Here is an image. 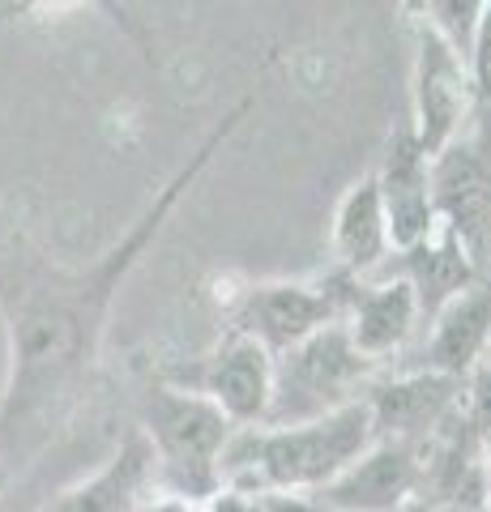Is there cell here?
Masks as SVG:
<instances>
[{
  "label": "cell",
  "instance_id": "1",
  "mask_svg": "<svg viewBox=\"0 0 491 512\" xmlns=\"http://www.w3.org/2000/svg\"><path fill=\"white\" fill-rule=\"evenodd\" d=\"M248 107V99L231 107L188 154V163L158 188V197L137 214L124 239L82 269L52 261L0 210V320L9 342V376L0 389V478L30 466L82 406L120 286L163 235L167 218L193 192L210 158L231 141Z\"/></svg>",
  "mask_w": 491,
  "mask_h": 512
},
{
  "label": "cell",
  "instance_id": "2",
  "mask_svg": "<svg viewBox=\"0 0 491 512\" xmlns=\"http://www.w3.org/2000/svg\"><path fill=\"white\" fill-rule=\"evenodd\" d=\"M368 406L355 402L312 423L291 427H235L218 478L231 491H287L316 495L372 448Z\"/></svg>",
  "mask_w": 491,
  "mask_h": 512
},
{
  "label": "cell",
  "instance_id": "3",
  "mask_svg": "<svg viewBox=\"0 0 491 512\" xmlns=\"http://www.w3.org/2000/svg\"><path fill=\"white\" fill-rule=\"evenodd\" d=\"M141 436L154 457L158 491L184 495V500H210L223 487L218 461L235 436V423L205 397L154 380L141 397Z\"/></svg>",
  "mask_w": 491,
  "mask_h": 512
},
{
  "label": "cell",
  "instance_id": "4",
  "mask_svg": "<svg viewBox=\"0 0 491 512\" xmlns=\"http://www.w3.org/2000/svg\"><path fill=\"white\" fill-rule=\"evenodd\" d=\"M376 380L380 367L359 355L342 325H329L274 359V397H269L261 427L325 419V414L363 402Z\"/></svg>",
  "mask_w": 491,
  "mask_h": 512
},
{
  "label": "cell",
  "instance_id": "5",
  "mask_svg": "<svg viewBox=\"0 0 491 512\" xmlns=\"http://www.w3.org/2000/svg\"><path fill=\"white\" fill-rule=\"evenodd\" d=\"M436 218L487 274L491 256V82H474V103L445 150L432 158Z\"/></svg>",
  "mask_w": 491,
  "mask_h": 512
},
{
  "label": "cell",
  "instance_id": "6",
  "mask_svg": "<svg viewBox=\"0 0 491 512\" xmlns=\"http://www.w3.org/2000/svg\"><path fill=\"white\" fill-rule=\"evenodd\" d=\"M359 291L355 278L329 274L312 282H257L240 291L231 308V333L252 338L269 355H287L299 342H308L312 333H321L329 325H342L346 308Z\"/></svg>",
  "mask_w": 491,
  "mask_h": 512
},
{
  "label": "cell",
  "instance_id": "7",
  "mask_svg": "<svg viewBox=\"0 0 491 512\" xmlns=\"http://www.w3.org/2000/svg\"><path fill=\"white\" fill-rule=\"evenodd\" d=\"M415 13V9H410ZM415 30V73H410V133L423 146L427 158H436L449 141L462 133L474 103V82L466 56L427 26L419 13L410 18Z\"/></svg>",
  "mask_w": 491,
  "mask_h": 512
},
{
  "label": "cell",
  "instance_id": "8",
  "mask_svg": "<svg viewBox=\"0 0 491 512\" xmlns=\"http://www.w3.org/2000/svg\"><path fill=\"white\" fill-rule=\"evenodd\" d=\"M163 384H176V389L214 402L235 427H261L269 414V397H274V355L252 338L227 333L210 355L171 367Z\"/></svg>",
  "mask_w": 491,
  "mask_h": 512
},
{
  "label": "cell",
  "instance_id": "9",
  "mask_svg": "<svg viewBox=\"0 0 491 512\" xmlns=\"http://www.w3.org/2000/svg\"><path fill=\"white\" fill-rule=\"evenodd\" d=\"M462 393H466V380L402 367V372H393V376H380L368 389V397H363V406H368L376 440L419 448L462 406Z\"/></svg>",
  "mask_w": 491,
  "mask_h": 512
},
{
  "label": "cell",
  "instance_id": "10",
  "mask_svg": "<svg viewBox=\"0 0 491 512\" xmlns=\"http://www.w3.org/2000/svg\"><path fill=\"white\" fill-rule=\"evenodd\" d=\"M372 175L380 188V205H385L393 252H406L423 239H432V231L440 227L432 201V158L423 154L415 133H410V120L393 128L385 158Z\"/></svg>",
  "mask_w": 491,
  "mask_h": 512
},
{
  "label": "cell",
  "instance_id": "11",
  "mask_svg": "<svg viewBox=\"0 0 491 512\" xmlns=\"http://www.w3.org/2000/svg\"><path fill=\"white\" fill-rule=\"evenodd\" d=\"M487 440L470 427L466 410L457 406L432 436L419 444V495L427 508L453 504H487Z\"/></svg>",
  "mask_w": 491,
  "mask_h": 512
},
{
  "label": "cell",
  "instance_id": "12",
  "mask_svg": "<svg viewBox=\"0 0 491 512\" xmlns=\"http://www.w3.org/2000/svg\"><path fill=\"white\" fill-rule=\"evenodd\" d=\"M419 495V448L372 440L334 483L312 495L325 512H398Z\"/></svg>",
  "mask_w": 491,
  "mask_h": 512
},
{
  "label": "cell",
  "instance_id": "13",
  "mask_svg": "<svg viewBox=\"0 0 491 512\" xmlns=\"http://www.w3.org/2000/svg\"><path fill=\"white\" fill-rule=\"evenodd\" d=\"M487 346H491V278H479L427 320V342L419 346L410 372L466 380L487 359Z\"/></svg>",
  "mask_w": 491,
  "mask_h": 512
},
{
  "label": "cell",
  "instance_id": "14",
  "mask_svg": "<svg viewBox=\"0 0 491 512\" xmlns=\"http://www.w3.org/2000/svg\"><path fill=\"white\" fill-rule=\"evenodd\" d=\"M419 325H423L419 299L402 278L359 282V291H355L351 308H346V320H342L351 346L376 367H385L393 355H402Z\"/></svg>",
  "mask_w": 491,
  "mask_h": 512
},
{
  "label": "cell",
  "instance_id": "15",
  "mask_svg": "<svg viewBox=\"0 0 491 512\" xmlns=\"http://www.w3.org/2000/svg\"><path fill=\"white\" fill-rule=\"evenodd\" d=\"M372 278H402L410 291H415L419 316L427 325V320L445 308L449 299H457L466 286H474L487 274L470 261V252L457 244L445 227H436L432 239H423V244L406 248V252H389V261L380 265Z\"/></svg>",
  "mask_w": 491,
  "mask_h": 512
},
{
  "label": "cell",
  "instance_id": "16",
  "mask_svg": "<svg viewBox=\"0 0 491 512\" xmlns=\"http://www.w3.org/2000/svg\"><path fill=\"white\" fill-rule=\"evenodd\" d=\"M329 248H334L338 274L368 282L380 265L389 261V222H385V205H380V188L376 175H359V180L342 192L334 222H329Z\"/></svg>",
  "mask_w": 491,
  "mask_h": 512
},
{
  "label": "cell",
  "instance_id": "17",
  "mask_svg": "<svg viewBox=\"0 0 491 512\" xmlns=\"http://www.w3.org/2000/svg\"><path fill=\"white\" fill-rule=\"evenodd\" d=\"M150 483H154L150 444L141 431H133L90 478L73 483L69 491H60L56 500L43 504L39 512H137Z\"/></svg>",
  "mask_w": 491,
  "mask_h": 512
},
{
  "label": "cell",
  "instance_id": "18",
  "mask_svg": "<svg viewBox=\"0 0 491 512\" xmlns=\"http://www.w3.org/2000/svg\"><path fill=\"white\" fill-rule=\"evenodd\" d=\"M415 13L470 64V47H474V30H479L483 5H474V0H432V5H419Z\"/></svg>",
  "mask_w": 491,
  "mask_h": 512
},
{
  "label": "cell",
  "instance_id": "19",
  "mask_svg": "<svg viewBox=\"0 0 491 512\" xmlns=\"http://www.w3.org/2000/svg\"><path fill=\"white\" fill-rule=\"evenodd\" d=\"M462 410H466L470 427L479 431L483 440H491V367H474V372L466 376Z\"/></svg>",
  "mask_w": 491,
  "mask_h": 512
},
{
  "label": "cell",
  "instance_id": "20",
  "mask_svg": "<svg viewBox=\"0 0 491 512\" xmlns=\"http://www.w3.org/2000/svg\"><path fill=\"white\" fill-rule=\"evenodd\" d=\"M248 500H252V512H325L312 495H287V491H257Z\"/></svg>",
  "mask_w": 491,
  "mask_h": 512
},
{
  "label": "cell",
  "instance_id": "21",
  "mask_svg": "<svg viewBox=\"0 0 491 512\" xmlns=\"http://www.w3.org/2000/svg\"><path fill=\"white\" fill-rule=\"evenodd\" d=\"M137 512H201V504L184 500V495H171V491H154L137 504Z\"/></svg>",
  "mask_w": 491,
  "mask_h": 512
},
{
  "label": "cell",
  "instance_id": "22",
  "mask_svg": "<svg viewBox=\"0 0 491 512\" xmlns=\"http://www.w3.org/2000/svg\"><path fill=\"white\" fill-rule=\"evenodd\" d=\"M432 512H491L487 504H453V508H432Z\"/></svg>",
  "mask_w": 491,
  "mask_h": 512
},
{
  "label": "cell",
  "instance_id": "23",
  "mask_svg": "<svg viewBox=\"0 0 491 512\" xmlns=\"http://www.w3.org/2000/svg\"><path fill=\"white\" fill-rule=\"evenodd\" d=\"M483 461H487V508H491V440H487V453H483Z\"/></svg>",
  "mask_w": 491,
  "mask_h": 512
},
{
  "label": "cell",
  "instance_id": "24",
  "mask_svg": "<svg viewBox=\"0 0 491 512\" xmlns=\"http://www.w3.org/2000/svg\"><path fill=\"white\" fill-rule=\"evenodd\" d=\"M398 512H432V508H427V504H419V500H410V504H402Z\"/></svg>",
  "mask_w": 491,
  "mask_h": 512
},
{
  "label": "cell",
  "instance_id": "25",
  "mask_svg": "<svg viewBox=\"0 0 491 512\" xmlns=\"http://www.w3.org/2000/svg\"><path fill=\"white\" fill-rule=\"evenodd\" d=\"M470 82H491V64H487L483 73H470Z\"/></svg>",
  "mask_w": 491,
  "mask_h": 512
},
{
  "label": "cell",
  "instance_id": "26",
  "mask_svg": "<svg viewBox=\"0 0 491 512\" xmlns=\"http://www.w3.org/2000/svg\"><path fill=\"white\" fill-rule=\"evenodd\" d=\"M479 367H491V346H487V359H483V363H479Z\"/></svg>",
  "mask_w": 491,
  "mask_h": 512
},
{
  "label": "cell",
  "instance_id": "27",
  "mask_svg": "<svg viewBox=\"0 0 491 512\" xmlns=\"http://www.w3.org/2000/svg\"><path fill=\"white\" fill-rule=\"evenodd\" d=\"M487 278H491V256H487Z\"/></svg>",
  "mask_w": 491,
  "mask_h": 512
}]
</instances>
